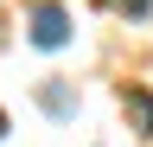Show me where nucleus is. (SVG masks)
Here are the masks:
<instances>
[{
	"instance_id": "nucleus-1",
	"label": "nucleus",
	"mask_w": 153,
	"mask_h": 147,
	"mask_svg": "<svg viewBox=\"0 0 153 147\" xmlns=\"http://www.w3.org/2000/svg\"><path fill=\"white\" fill-rule=\"evenodd\" d=\"M26 39L38 51H64L76 39V26H70V13H64V0H32V13H26Z\"/></svg>"
},
{
	"instance_id": "nucleus-2",
	"label": "nucleus",
	"mask_w": 153,
	"mask_h": 147,
	"mask_svg": "<svg viewBox=\"0 0 153 147\" xmlns=\"http://www.w3.org/2000/svg\"><path fill=\"white\" fill-rule=\"evenodd\" d=\"M38 109H45L51 122H70V115H76V90H70L64 77H45V83H38Z\"/></svg>"
},
{
	"instance_id": "nucleus-3",
	"label": "nucleus",
	"mask_w": 153,
	"mask_h": 147,
	"mask_svg": "<svg viewBox=\"0 0 153 147\" xmlns=\"http://www.w3.org/2000/svg\"><path fill=\"white\" fill-rule=\"evenodd\" d=\"M128 122L140 134H153V90H128Z\"/></svg>"
},
{
	"instance_id": "nucleus-4",
	"label": "nucleus",
	"mask_w": 153,
	"mask_h": 147,
	"mask_svg": "<svg viewBox=\"0 0 153 147\" xmlns=\"http://www.w3.org/2000/svg\"><path fill=\"white\" fill-rule=\"evenodd\" d=\"M115 7H121L128 19H147V13H153V0H115Z\"/></svg>"
},
{
	"instance_id": "nucleus-5",
	"label": "nucleus",
	"mask_w": 153,
	"mask_h": 147,
	"mask_svg": "<svg viewBox=\"0 0 153 147\" xmlns=\"http://www.w3.org/2000/svg\"><path fill=\"white\" fill-rule=\"evenodd\" d=\"M0 134H7V115H0Z\"/></svg>"
}]
</instances>
